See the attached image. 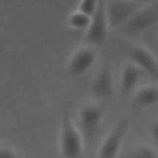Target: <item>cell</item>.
Wrapping results in <instances>:
<instances>
[{
  "mask_svg": "<svg viewBox=\"0 0 158 158\" xmlns=\"http://www.w3.org/2000/svg\"><path fill=\"white\" fill-rule=\"evenodd\" d=\"M128 128L130 125L127 120L122 118L117 121L101 139L96 158H117L127 136Z\"/></svg>",
  "mask_w": 158,
  "mask_h": 158,
  "instance_id": "cell-4",
  "label": "cell"
},
{
  "mask_svg": "<svg viewBox=\"0 0 158 158\" xmlns=\"http://www.w3.org/2000/svg\"><path fill=\"white\" fill-rule=\"evenodd\" d=\"M125 49L130 62L143 70L146 75L158 78V59L151 48L142 43H128Z\"/></svg>",
  "mask_w": 158,
  "mask_h": 158,
  "instance_id": "cell-5",
  "label": "cell"
},
{
  "mask_svg": "<svg viewBox=\"0 0 158 158\" xmlns=\"http://www.w3.org/2000/svg\"><path fill=\"white\" fill-rule=\"evenodd\" d=\"M0 158H17V154L12 147L0 146Z\"/></svg>",
  "mask_w": 158,
  "mask_h": 158,
  "instance_id": "cell-16",
  "label": "cell"
},
{
  "mask_svg": "<svg viewBox=\"0 0 158 158\" xmlns=\"http://www.w3.org/2000/svg\"><path fill=\"white\" fill-rule=\"evenodd\" d=\"M115 91V79L110 67H101L90 83V94L96 99H109Z\"/></svg>",
  "mask_w": 158,
  "mask_h": 158,
  "instance_id": "cell-9",
  "label": "cell"
},
{
  "mask_svg": "<svg viewBox=\"0 0 158 158\" xmlns=\"http://www.w3.org/2000/svg\"><path fill=\"white\" fill-rule=\"evenodd\" d=\"M132 102L138 109H149L158 106V84L147 83L139 85L132 93Z\"/></svg>",
  "mask_w": 158,
  "mask_h": 158,
  "instance_id": "cell-11",
  "label": "cell"
},
{
  "mask_svg": "<svg viewBox=\"0 0 158 158\" xmlns=\"http://www.w3.org/2000/svg\"><path fill=\"white\" fill-rule=\"evenodd\" d=\"M151 49H152V52L154 53V56H156V58L158 59V41H157V42L154 43V46H153V47H152Z\"/></svg>",
  "mask_w": 158,
  "mask_h": 158,
  "instance_id": "cell-17",
  "label": "cell"
},
{
  "mask_svg": "<svg viewBox=\"0 0 158 158\" xmlns=\"http://www.w3.org/2000/svg\"><path fill=\"white\" fill-rule=\"evenodd\" d=\"M144 4L146 1L136 0H111L105 2V12L110 28H121Z\"/></svg>",
  "mask_w": 158,
  "mask_h": 158,
  "instance_id": "cell-3",
  "label": "cell"
},
{
  "mask_svg": "<svg viewBox=\"0 0 158 158\" xmlns=\"http://www.w3.org/2000/svg\"><path fill=\"white\" fill-rule=\"evenodd\" d=\"M0 51H1V41H0Z\"/></svg>",
  "mask_w": 158,
  "mask_h": 158,
  "instance_id": "cell-18",
  "label": "cell"
},
{
  "mask_svg": "<svg viewBox=\"0 0 158 158\" xmlns=\"http://www.w3.org/2000/svg\"><path fill=\"white\" fill-rule=\"evenodd\" d=\"M146 77L144 72L141 70L136 64L126 59L120 70L118 86L120 91L123 95H132V93L141 85V80Z\"/></svg>",
  "mask_w": 158,
  "mask_h": 158,
  "instance_id": "cell-10",
  "label": "cell"
},
{
  "mask_svg": "<svg viewBox=\"0 0 158 158\" xmlns=\"http://www.w3.org/2000/svg\"><path fill=\"white\" fill-rule=\"evenodd\" d=\"M158 25V1H146V4L117 31L125 37L139 36Z\"/></svg>",
  "mask_w": 158,
  "mask_h": 158,
  "instance_id": "cell-2",
  "label": "cell"
},
{
  "mask_svg": "<svg viewBox=\"0 0 158 158\" xmlns=\"http://www.w3.org/2000/svg\"><path fill=\"white\" fill-rule=\"evenodd\" d=\"M148 136L151 138V144L158 151V116L154 117L148 125Z\"/></svg>",
  "mask_w": 158,
  "mask_h": 158,
  "instance_id": "cell-15",
  "label": "cell"
},
{
  "mask_svg": "<svg viewBox=\"0 0 158 158\" xmlns=\"http://www.w3.org/2000/svg\"><path fill=\"white\" fill-rule=\"evenodd\" d=\"M67 22H68V26L74 30H84L85 31L90 23V17L86 16L85 14L80 12L79 10L74 9L67 16Z\"/></svg>",
  "mask_w": 158,
  "mask_h": 158,
  "instance_id": "cell-12",
  "label": "cell"
},
{
  "mask_svg": "<svg viewBox=\"0 0 158 158\" xmlns=\"http://www.w3.org/2000/svg\"><path fill=\"white\" fill-rule=\"evenodd\" d=\"M58 149L63 158H80L84 149V138L68 114H64L60 122Z\"/></svg>",
  "mask_w": 158,
  "mask_h": 158,
  "instance_id": "cell-1",
  "label": "cell"
},
{
  "mask_svg": "<svg viewBox=\"0 0 158 158\" xmlns=\"http://www.w3.org/2000/svg\"><path fill=\"white\" fill-rule=\"evenodd\" d=\"M79 127L80 133L84 138V141H91L96 132L99 131L102 120H104V112L101 107L98 104L94 102H86L84 104L79 112Z\"/></svg>",
  "mask_w": 158,
  "mask_h": 158,
  "instance_id": "cell-6",
  "label": "cell"
},
{
  "mask_svg": "<svg viewBox=\"0 0 158 158\" xmlns=\"http://www.w3.org/2000/svg\"><path fill=\"white\" fill-rule=\"evenodd\" d=\"M127 158H158V151L151 143H139L133 147Z\"/></svg>",
  "mask_w": 158,
  "mask_h": 158,
  "instance_id": "cell-13",
  "label": "cell"
},
{
  "mask_svg": "<svg viewBox=\"0 0 158 158\" xmlns=\"http://www.w3.org/2000/svg\"><path fill=\"white\" fill-rule=\"evenodd\" d=\"M109 28L110 26L105 12V1H99V6L95 14L90 17V23L85 30L84 38L89 46H100L106 41Z\"/></svg>",
  "mask_w": 158,
  "mask_h": 158,
  "instance_id": "cell-7",
  "label": "cell"
},
{
  "mask_svg": "<svg viewBox=\"0 0 158 158\" xmlns=\"http://www.w3.org/2000/svg\"><path fill=\"white\" fill-rule=\"evenodd\" d=\"M98 51L93 46H81L78 47L67 62V72L72 77H80L85 74L96 62Z\"/></svg>",
  "mask_w": 158,
  "mask_h": 158,
  "instance_id": "cell-8",
  "label": "cell"
},
{
  "mask_svg": "<svg viewBox=\"0 0 158 158\" xmlns=\"http://www.w3.org/2000/svg\"><path fill=\"white\" fill-rule=\"evenodd\" d=\"M98 6H99V1L98 0H81L77 5V10H79L83 14H85L86 16L91 17L95 14Z\"/></svg>",
  "mask_w": 158,
  "mask_h": 158,
  "instance_id": "cell-14",
  "label": "cell"
}]
</instances>
